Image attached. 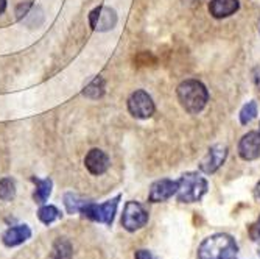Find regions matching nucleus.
Returning <instances> with one entry per match:
<instances>
[{"label": "nucleus", "mask_w": 260, "mask_h": 259, "mask_svg": "<svg viewBox=\"0 0 260 259\" xmlns=\"http://www.w3.org/2000/svg\"><path fill=\"white\" fill-rule=\"evenodd\" d=\"M239 245L231 234L217 233L206 238L197 251V259H235Z\"/></svg>", "instance_id": "nucleus-1"}, {"label": "nucleus", "mask_w": 260, "mask_h": 259, "mask_svg": "<svg viewBox=\"0 0 260 259\" xmlns=\"http://www.w3.org/2000/svg\"><path fill=\"white\" fill-rule=\"evenodd\" d=\"M176 96L181 106L188 114H200L207 102H209V91L207 88L195 78H188L179 83L176 88Z\"/></svg>", "instance_id": "nucleus-2"}, {"label": "nucleus", "mask_w": 260, "mask_h": 259, "mask_svg": "<svg viewBox=\"0 0 260 259\" xmlns=\"http://www.w3.org/2000/svg\"><path fill=\"white\" fill-rule=\"evenodd\" d=\"M179 187L176 192V198L181 203H197L200 202L209 191L207 180L198 172H187L179 180Z\"/></svg>", "instance_id": "nucleus-3"}, {"label": "nucleus", "mask_w": 260, "mask_h": 259, "mask_svg": "<svg viewBox=\"0 0 260 259\" xmlns=\"http://www.w3.org/2000/svg\"><path fill=\"white\" fill-rule=\"evenodd\" d=\"M122 195H117L102 205H97L93 202H89V200H84L80 213L89 219V220H93V222H99V223H105V225H112L114 222V217H115V213H117V206H119V202H120Z\"/></svg>", "instance_id": "nucleus-4"}, {"label": "nucleus", "mask_w": 260, "mask_h": 259, "mask_svg": "<svg viewBox=\"0 0 260 259\" xmlns=\"http://www.w3.org/2000/svg\"><path fill=\"white\" fill-rule=\"evenodd\" d=\"M128 111L133 117H136V119L145 121V119H150V117L154 114L156 106H154L151 96L147 91L136 89L128 97Z\"/></svg>", "instance_id": "nucleus-5"}, {"label": "nucleus", "mask_w": 260, "mask_h": 259, "mask_svg": "<svg viewBox=\"0 0 260 259\" xmlns=\"http://www.w3.org/2000/svg\"><path fill=\"white\" fill-rule=\"evenodd\" d=\"M148 211L145 209L144 205H140L139 202H126L123 208V214H122V225L126 231L134 233L140 228H144L148 223Z\"/></svg>", "instance_id": "nucleus-6"}, {"label": "nucleus", "mask_w": 260, "mask_h": 259, "mask_svg": "<svg viewBox=\"0 0 260 259\" xmlns=\"http://www.w3.org/2000/svg\"><path fill=\"white\" fill-rule=\"evenodd\" d=\"M117 13L115 10L109 7H97L95 10H92L89 14V23L92 30L97 32H109L117 25Z\"/></svg>", "instance_id": "nucleus-7"}, {"label": "nucleus", "mask_w": 260, "mask_h": 259, "mask_svg": "<svg viewBox=\"0 0 260 259\" xmlns=\"http://www.w3.org/2000/svg\"><path fill=\"white\" fill-rule=\"evenodd\" d=\"M228 153H229V149L223 144H217L214 147H210L207 150L206 156L200 162V170L203 174H207V175L215 174L224 164Z\"/></svg>", "instance_id": "nucleus-8"}, {"label": "nucleus", "mask_w": 260, "mask_h": 259, "mask_svg": "<svg viewBox=\"0 0 260 259\" xmlns=\"http://www.w3.org/2000/svg\"><path fill=\"white\" fill-rule=\"evenodd\" d=\"M179 183L178 180H169V178H162L157 180L151 184L150 187V194H148V202L150 203H162L170 200L173 195L178 192Z\"/></svg>", "instance_id": "nucleus-9"}, {"label": "nucleus", "mask_w": 260, "mask_h": 259, "mask_svg": "<svg viewBox=\"0 0 260 259\" xmlns=\"http://www.w3.org/2000/svg\"><path fill=\"white\" fill-rule=\"evenodd\" d=\"M239 156L243 161H255L260 158V133L249 131L239 142Z\"/></svg>", "instance_id": "nucleus-10"}, {"label": "nucleus", "mask_w": 260, "mask_h": 259, "mask_svg": "<svg viewBox=\"0 0 260 259\" xmlns=\"http://www.w3.org/2000/svg\"><path fill=\"white\" fill-rule=\"evenodd\" d=\"M84 166L89 170V174L92 175H103L105 172H108L109 166H111V161L109 156L100 150V149H92L87 152L86 158H84Z\"/></svg>", "instance_id": "nucleus-11"}, {"label": "nucleus", "mask_w": 260, "mask_h": 259, "mask_svg": "<svg viewBox=\"0 0 260 259\" xmlns=\"http://www.w3.org/2000/svg\"><path fill=\"white\" fill-rule=\"evenodd\" d=\"M240 8L239 0H210L209 13L215 19H226L235 14Z\"/></svg>", "instance_id": "nucleus-12"}, {"label": "nucleus", "mask_w": 260, "mask_h": 259, "mask_svg": "<svg viewBox=\"0 0 260 259\" xmlns=\"http://www.w3.org/2000/svg\"><path fill=\"white\" fill-rule=\"evenodd\" d=\"M30 238H31V229L27 225H16L4 233L2 241L7 247H17L28 241Z\"/></svg>", "instance_id": "nucleus-13"}, {"label": "nucleus", "mask_w": 260, "mask_h": 259, "mask_svg": "<svg viewBox=\"0 0 260 259\" xmlns=\"http://www.w3.org/2000/svg\"><path fill=\"white\" fill-rule=\"evenodd\" d=\"M31 181L36 184V191L33 194V198L36 203L39 205H44L47 200H49L50 194H52V187H53V181L50 178H45V180H41V178H36L33 177Z\"/></svg>", "instance_id": "nucleus-14"}, {"label": "nucleus", "mask_w": 260, "mask_h": 259, "mask_svg": "<svg viewBox=\"0 0 260 259\" xmlns=\"http://www.w3.org/2000/svg\"><path fill=\"white\" fill-rule=\"evenodd\" d=\"M105 88H106L105 78L99 75V77L93 78V80L83 89V96L87 97V99H92V100H97V99L103 97Z\"/></svg>", "instance_id": "nucleus-15"}, {"label": "nucleus", "mask_w": 260, "mask_h": 259, "mask_svg": "<svg viewBox=\"0 0 260 259\" xmlns=\"http://www.w3.org/2000/svg\"><path fill=\"white\" fill-rule=\"evenodd\" d=\"M38 217L39 220L44 223V225H50L53 223L55 220H58L61 217V213L56 206H52V205H44L39 208L38 211Z\"/></svg>", "instance_id": "nucleus-16"}, {"label": "nucleus", "mask_w": 260, "mask_h": 259, "mask_svg": "<svg viewBox=\"0 0 260 259\" xmlns=\"http://www.w3.org/2000/svg\"><path fill=\"white\" fill-rule=\"evenodd\" d=\"M53 259H72V245L66 239H58L53 245Z\"/></svg>", "instance_id": "nucleus-17"}, {"label": "nucleus", "mask_w": 260, "mask_h": 259, "mask_svg": "<svg viewBox=\"0 0 260 259\" xmlns=\"http://www.w3.org/2000/svg\"><path fill=\"white\" fill-rule=\"evenodd\" d=\"M16 197V183L11 178L0 180V200L10 202Z\"/></svg>", "instance_id": "nucleus-18"}, {"label": "nucleus", "mask_w": 260, "mask_h": 259, "mask_svg": "<svg viewBox=\"0 0 260 259\" xmlns=\"http://www.w3.org/2000/svg\"><path fill=\"white\" fill-rule=\"evenodd\" d=\"M83 203H84V200H83L80 195L74 194V192H67V194L64 195V206H66V209H67V213H69V214L80 213V209H81Z\"/></svg>", "instance_id": "nucleus-19"}, {"label": "nucleus", "mask_w": 260, "mask_h": 259, "mask_svg": "<svg viewBox=\"0 0 260 259\" xmlns=\"http://www.w3.org/2000/svg\"><path fill=\"white\" fill-rule=\"evenodd\" d=\"M239 117H240V124H242V125L251 124V122L255 119V117H257V103H255L254 100L245 103L243 108L240 109Z\"/></svg>", "instance_id": "nucleus-20"}, {"label": "nucleus", "mask_w": 260, "mask_h": 259, "mask_svg": "<svg viewBox=\"0 0 260 259\" xmlns=\"http://www.w3.org/2000/svg\"><path fill=\"white\" fill-rule=\"evenodd\" d=\"M249 238H251L254 242L260 241V217L257 219L255 223H252V225L249 226Z\"/></svg>", "instance_id": "nucleus-21"}, {"label": "nucleus", "mask_w": 260, "mask_h": 259, "mask_svg": "<svg viewBox=\"0 0 260 259\" xmlns=\"http://www.w3.org/2000/svg\"><path fill=\"white\" fill-rule=\"evenodd\" d=\"M134 259H156V257H154V254H153L151 251L142 248V250H137V251H136Z\"/></svg>", "instance_id": "nucleus-22"}, {"label": "nucleus", "mask_w": 260, "mask_h": 259, "mask_svg": "<svg viewBox=\"0 0 260 259\" xmlns=\"http://www.w3.org/2000/svg\"><path fill=\"white\" fill-rule=\"evenodd\" d=\"M252 80H254V84L260 89V64H257L252 69Z\"/></svg>", "instance_id": "nucleus-23"}, {"label": "nucleus", "mask_w": 260, "mask_h": 259, "mask_svg": "<svg viewBox=\"0 0 260 259\" xmlns=\"http://www.w3.org/2000/svg\"><path fill=\"white\" fill-rule=\"evenodd\" d=\"M7 10V0H0V14Z\"/></svg>", "instance_id": "nucleus-24"}, {"label": "nucleus", "mask_w": 260, "mask_h": 259, "mask_svg": "<svg viewBox=\"0 0 260 259\" xmlns=\"http://www.w3.org/2000/svg\"><path fill=\"white\" fill-rule=\"evenodd\" d=\"M255 194H257V197L260 198V181H258L257 186H255Z\"/></svg>", "instance_id": "nucleus-25"}, {"label": "nucleus", "mask_w": 260, "mask_h": 259, "mask_svg": "<svg viewBox=\"0 0 260 259\" xmlns=\"http://www.w3.org/2000/svg\"><path fill=\"white\" fill-rule=\"evenodd\" d=\"M258 32H260V20H258Z\"/></svg>", "instance_id": "nucleus-26"}, {"label": "nucleus", "mask_w": 260, "mask_h": 259, "mask_svg": "<svg viewBox=\"0 0 260 259\" xmlns=\"http://www.w3.org/2000/svg\"><path fill=\"white\" fill-rule=\"evenodd\" d=\"M258 256H260V251H258Z\"/></svg>", "instance_id": "nucleus-27"}, {"label": "nucleus", "mask_w": 260, "mask_h": 259, "mask_svg": "<svg viewBox=\"0 0 260 259\" xmlns=\"http://www.w3.org/2000/svg\"><path fill=\"white\" fill-rule=\"evenodd\" d=\"M258 133H260V128H258Z\"/></svg>", "instance_id": "nucleus-28"}, {"label": "nucleus", "mask_w": 260, "mask_h": 259, "mask_svg": "<svg viewBox=\"0 0 260 259\" xmlns=\"http://www.w3.org/2000/svg\"><path fill=\"white\" fill-rule=\"evenodd\" d=\"M235 259H237V257H235Z\"/></svg>", "instance_id": "nucleus-29"}]
</instances>
